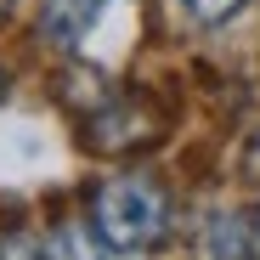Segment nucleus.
I'll list each match as a JSON object with an SVG mask.
<instances>
[{
	"label": "nucleus",
	"instance_id": "nucleus-4",
	"mask_svg": "<svg viewBox=\"0 0 260 260\" xmlns=\"http://www.w3.org/2000/svg\"><path fill=\"white\" fill-rule=\"evenodd\" d=\"M0 96H6V68H0Z\"/></svg>",
	"mask_w": 260,
	"mask_h": 260
},
{
	"label": "nucleus",
	"instance_id": "nucleus-2",
	"mask_svg": "<svg viewBox=\"0 0 260 260\" xmlns=\"http://www.w3.org/2000/svg\"><path fill=\"white\" fill-rule=\"evenodd\" d=\"M113 6H119V0H46L40 28H46V40H51L57 51H79Z\"/></svg>",
	"mask_w": 260,
	"mask_h": 260
},
{
	"label": "nucleus",
	"instance_id": "nucleus-3",
	"mask_svg": "<svg viewBox=\"0 0 260 260\" xmlns=\"http://www.w3.org/2000/svg\"><path fill=\"white\" fill-rule=\"evenodd\" d=\"M238 6H243V0H187V12H192L198 23H226Z\"/></svg>",
	"mask_w": 260,
	"mask_h": 260
},
{
	"label": "nucleus",
	"instance_id": "nucleus-5",
	"mask_svg": "<svg viewBox=\"0 0 260 260\" xmlns=\"http://www.w3.org/2000/svg\"><path fill=\"white\" fill-rule=\"evenodd\" d=\"M6 6H12V0H0V17H6Z\"/></svg>",
	"mask_w": 260,
	"mask_h": 260
},
{
	"label": "nucleus",
	"instance_id": "nucleus-1",
	"mask_svg": "<svg viewBox=\"0 0 260 260\" xmlns=\"http://www.w3.org/2000/svg\"><path fill=\"white\" fill-rule=\"evenodd\" d=\"M164 226H170V198L147 176H113L91 198V232L102 249H124V254L147 249L164 238Z\"/></svg>",
	"mask_w": 260,
	"mask_h": 260
}]
</instances>
